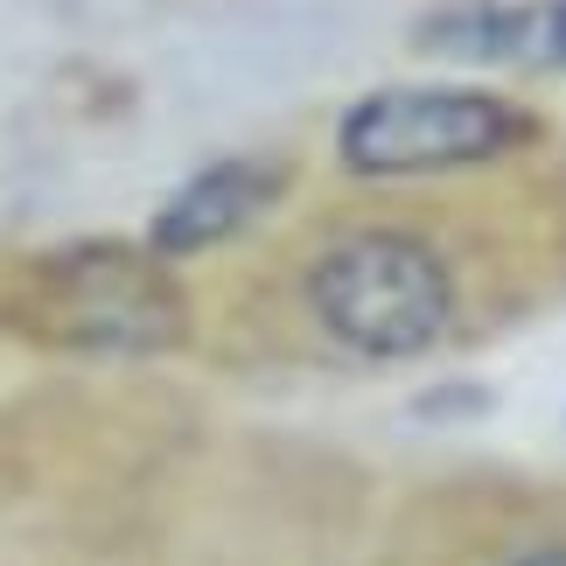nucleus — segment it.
<instances>
[{
    "label": "nucleus",
    "instance_id": "nucleus-6",
    "mask_svg": "<svg viewBox=\"0 0 566 566\" xmlns=\"http://www.w3.org/2000/svg\"><path fill=\"white\" fill-rule=\"evenodd\" d=\"M511 566H566V546H538V553H525V559H511Z\"/></svg>",
    "mask_w": 566,
    "mask_h": 566
},
{
    "label": "nucleus",
    "instance_id": "nucleus-5",
    "mask_svg": "<svg viewBox=\"0 0 566 566\" xmlns=\"http://www.w3.org/2000/svg\"><path fill=\"white\" fill-rule=\"evenodd\" d=\"M475 35H454V56H511V63H566V0L546 8H483L469 21Z\"/></svg>",
    "mask_w": 566,
    "mask_h": 566
},
{
    "label": "nucleus",
    "instance_id": "nucleus-3",
    "mask_svg": "<svg viewBox=\"0 0 566 566\" xmlns=\"http://www.w3.org/2000/svg\"><path fill=\"white\" fill-rule=\"evenodd\" d=\"M50 315L77 350H161L182 329V294L155 259L119 245H77L50 266Z\"/></svg>",
    "mask_w": 566,
    "mask_h": 566
},
{
    "label": "nucleus",
    "instance_id": "nucleus-1",
    "mask_svg": "<svg viewBox=\"0 0 566 566\" xmlns=\"http://www.w3.org/2000/svg\"><path fill=\"white\" fill-rule=\"evenodd\" d=\"M308 308L343 350L399 364L427 357L454 322V280L441 252L412 231H350L315 259Z\"/></svg>",
    "mask_w": 566,
    "mask_h": 566
},
{
    "label": "nucleus",
    "instance_id": "nucleus-2",
    "mask_svg": "<svg viewBox=\"0 0 566 566\" xmlns=\"http://www.w3.org/2000/svg\"><path fill=\"white\" fill-rule=\"evenodd\" d=\"M532 126L496 92H433V84H399V92L357 98L336 126V155L357 176H441L517 147Z\"/></svg>",
    "mask_w": 566,
    "mask_h": 566
},
{
    "label": "nucleus",
    "instance_id": "nucleus-4",
    "mask_svg": "<svg viewBox=\"0 0 566 566\" xmlns=\"http://www.w3.org/2000/svg\"><path fill=\"white\" fill-rule=\"evenodd\" d=\"M280 196V161H217L203 176H189L176 196L161 203L155 231H147V252L155 259H189L238 238Z\"/></svg>",
    "mask_w": 566,
    "mask_h": 566
}]
</instances>
